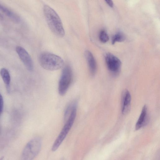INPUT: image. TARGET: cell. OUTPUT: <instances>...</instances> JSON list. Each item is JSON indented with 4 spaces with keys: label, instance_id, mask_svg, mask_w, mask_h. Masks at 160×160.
<instances>
[{
    "label": "cell",
    "instance_id": "cell-1",
    "mask_svg": "<svg viewBox=\"0 0 160 160\" xmlns=\"http://www.w3.org/2000/svg\"><path fill=\"white\" fill-rule=\"evenodd\" d=\"M43 11L47 24L52 32L58 37L64 36L65 32L63 24L56 11L46 5L44 6Z\"/></svg>",
    "mask_w": 160,
    "mask_h": 160
},
{
    "label": "cell",
    "instance_id": "cell-2",
    "mask_svg": "<svg viewBox=\"0 0 160 160\" xmlns=\"http://www.w3.org/2000/svg\"><path fill=\"white\" fill-rule=\"evenodd\" d=\"M40 65L44 69L53 71L61 68L64 65V62L60 57L48 52L41 53L38 58Z\"/></svg>",
    "mask_w": 160,
    "mask_h": 160
},
{
    "label": "cell",
    "instance_id": "cell-3",
    "mask_svg": "<svg viewBox=\"0 0 160 160\" xmlns=\"http://www.w3.org/2000/svg\"><path fill=\"white\" fill-rule=\"evenodd\" d=\"M77 106V102L76 101L73 102L68 119L53 144L52 148L53 151H55L58 149L72 126L76 117Z\"/></svg>",
    "mask_w": 160,
    "mask_h": 160
},
{
    "label": "cell",
    "instance_id": "cell-4",
    "mask_svg": "<svg viewBox=\"0 0 160 160\" xmlns=\"http://www.w3.org/2000/svg\"><path fill=\"white\" fill-rule=\"evenodd\" d=\"M41 145V139L38 138L30 140L22 151L21 160H33L40 152Z\"/></svg>",
    "mask_w": 160,
    "mask_h": 160
},
{
    "label": "cell",
    "instance_id": "cell-5",
    "mask_svg": "<svg viewBox=\"0 0 160 160\" xmlns=\"http://www.w3.org/2000/svg\"><path fill=\"white\" fill-rule=\"evenodd\" d=\"M72 78V73L70 67L65 66L62 70L58 85V91L61 96L64 95L71 85Z\"/></svg>",
    "mask_w": 160,
    "mask_h": 160
},
{
    "label": "cell",
    "instance_id": "cell-6",
    "mask_svg": "<svg viewBox=\"0 0 160 160\" xmlns=\"http://www.w3.org/2000/svg\"><path fill=\"white\" fill-rule=\"evenodd\" d=\"M106 64L108 70L112 74L117 75L121 71L122 63L117 57L111 53H107L105 56Z\"/></svg>",
    "mask_w": 160,
    "mask_h": 160
},
{
    "label": "cell",
    "instance_id": "cell-7",
    "mask_svg": "<svg viewBox=\"0 0 160 160\" xmlns=\"http://www.w3.org/2000/svg\"><path fill=\"white\" fill-rule=\"evenodd\" d=\"M16 50L19 58L25 65L27 68L30 71L33 69V64L30 55L23 47L18 46Z\"/></svg>",
    "mask_w": 160,
    "mask_h": 160
},
{
    "label": "cell",
    "instance_id": "cell-8",
    "mask_svg": "<svg viewBox=\"0 0 160 160\" xmlns=\"http://www.w3.org/2000/svg\"><path fill=\"white\" fill-rule=\"evenodd\" d=\"M131 97L127 89L123 90L121 95V111L123 114H126L129 112L131 105Z\"/></svg>",
    "mask_w": 160,
    "mask_h": 160
},
{
    "label": "cell",
    "instance_id": "cell-9",
    "mask_svg": "<svg viewBox=\"0 0 160 160\" xmlns=\"http://www.w3.org/2000/svg\"><path fill=\"white\" fill-rule=\"evenodd\" d=\"M85 56L86 59L90 73L92 76L95 74L97 65L95 59L92 53L88 50H86L85 52Z\"/></svg>",
    "mask_w": 160,
    "mask_h": 160
},
{
    "label": "cell",
    "instance_id": "cell-10",
    "mask_svg": "<svg viewBox=\"0 0 160 160\" xmlns=\"http://www.w3.org/2000/svg\"><path fill=\"white\" fill-rule=\"evenodd\" d=\"M148 108L145 105L142 108L139 117L136 123L135 129L138 130L145 126L148 121Z\"/></svg>",
    "mask_w": 160,
    "mask_h": 160
},
{
    "label": "cell",
    "instance_id": "cell-11",
    "mask_svg": "<svg viewBox=\"0 0 160 160\" xmlns=\"http://www.w3.org/2000/svg\"><path fill=\"white\" fill-rule=\"evenodd\" d=\"M0 74L6 84L7 91L9 92L10 76L8 71L5 68H2L0 70Z\"/></svg>",
    "mask_w": 160,
    "mask_h": 160
},
{
    "label": "cell",
    "instance_id": "cell-12",
    "mask_svg": "<svg viewBox=\"0 0 160 160\" xmlns=\"http://www.w3.org/2000/svg\"><path fill=\"white\" fill-rule=\"evenodd\" d=\"M0 9L11 18L15 21H18L19 18L12 12L7 8L0 4Z\"/></svg>",
    "mask_w": 160,
    "mask_h": 160
},
{
    "label": "cell",
    "instance_id": "cell-13",
    "mask_svg": "<svg viewBox=\"0 0 160 160\" xmlns=\"http://www.w3.org/2000/svg\"><path fill=\"white\" fill-rule=\"evenodd\" d=\"M125 39L124 34L121 32H118L113 36L112 39V43L114 44L116 42H122Z\"/></svg>",
    "mask_w": 160,
    "mask_h": 160
},
{
    "label": "cell",
    "instance_id": "cell-14",
    "mask_svg": "<svg viewBox=\"0 0 160 160\" xmlns=\"http://www.w3.org/2000/svg\"><path fill=\"white\" fill-rule=\"evenodd\" d=\"M99 38L100 40L103 43L106 42L109 39V37L107 33L103 29L100 32Z\"/></svg>",
    "mask_w": 160,
    "mask_h": 160
},
{
    "label": "cell",
    "instance_id": "cell-15",
    "mask_svg": "<svg viewBox=\"0 0 160 160\" xmlns=\"http://www.w3.org/2000/svg\"><path fill=\"white\" fill-rule=\"evenodd\" d=\"M3 99L2 95L0 93V114L2 112L3 107Z\"/></svg>",
    "mask_w": 160,
    "mask_h": 160
},
{
    "label": "cell",
    "instance_id": "cell-16",
    "mask_svg": "<svg viewBox=\"0 0 160 160\" xmlns=\"http://www.w3.org/2000/svg\"><path fill=\"white\" fill-rule=\"evenodd\" d=\"M105 1L106 3L110 7L112 8L113 6V3L112 1L110 0H107Z\"/></svg>",
    "mask_w": 160,
    "mask_h": 160
},
{
    "label": "cell",
    "instance_id": "cell-17",
    "mask_svg": "<svg viewBox=\"0 0 160 160\" xmlns=\"http://www.w3.org/2000/svg\"><path fill=\"white\" fill-rule=\"evenodd\" d=\"M3 157H2L0 158V160H3Z\"/></svg>",
    "mask_w": 160,
    "mask_h": 160
}]
</instances>
